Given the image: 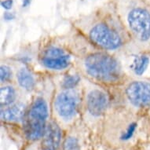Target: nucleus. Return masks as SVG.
<instances>
[{"label": "nucleus", "mask_w": 150, "mask_h": 150, "mask_svg": "<svg viewBox=\"0 0 150 150\" xmlns=\"http://www.w3.org/2000/svg\"><path fill=\"white\" fill-rule=\"evenodd\" d=\"M80 68L88 79L101 85L113 86L122 82L124 69L116 57L107 52H93L84 57Z\"/></svg>", "instance_id": "f257e3e1"}, {"label": "nucleus", "mask_w": 150, "mask_h": 150, "mask_svg": "<svg viewBox=\"0 0 150 150\" xmlns=\"http://www.w3.org/2000/svg\"><path fill=\"white\" fill-rule=\"evenodd\" d=\"M83 33L92 44L105 51L120 49L130 37L127 32L106 21L93 23Z\"/></svg>", "instance_id": "f03ea898"}, {"label": "nucleus", "mask_w": 150, "mask_h": 150, "mask_svg": "<svg viewBox=\"0 0 150 150\" xmlns=\"http://www.w3.org/2000/svg\"><path fill=\"white\" fill-rule=\"evenodd\" d=\"M49 102L43 95H37L28 107L23 120V128L28 140L42 138L49 117Z\"/></svg>", "instance_id": "7ed1b4c3"}, {"label": "nucleus", "mask_w": 150, "mask_h": 150, "mask_svg": "<svg viewBox=\"0 0 150 150\" xmlns=\"http://www.w3.org/2000/svg\"><path fill=\"white\" fill-rule=\"evenodd\" d=\"M125 28L130 38L139 44L150 41V11L142 6L130 9L127 13Z\"/></svg>", "instance_id": "20e7f679"}, {"label": "nucleus", "mask_w": 150, "mask_h": 150, "mask_svg": "<svg viewBox=\"0 0 150 150\" xmlns=\"http://www.w3.org/2000/svg\"><path fill=\"white\" fill-rule=\"evenodd\" d=\"M83 95L76 89L61 91L54 94L52 107L57 116L64 122L73 120L79 114Z\"/></svg>", "instance_id": "39448f33"}, {"label": "nucleus", "mask_w": 150, "mask_h": 150, "mask_svg": "<svg viewBox=\"0 0 150 150\" xmlns=\"http://www.w3.org/2000/svg\"><path fill=\"white\" fill-rule=\"evenodd\" d=\"M83 102L86 112L92 117L104 116L109 107L108 93L96 83H89L83 89Z\"/></svg>", "instance_id": "423d86ee"}, {"label": "nucleus", "mask_w": 150, "mask_h": 150, "mask_svg": "<svg viewBox=\"0 0 150 150\" xmlns=\"http://www.w3.org/2000/svg\"><path fill=\"white\" fill-rule=\"evenodd\" d=\"M108 128H112V135L122 143L132 139L138 129V122L127 111L116 110L108 119Z\"/></svg>", "instance_id": "0eeeda50"}, {"label": "nucleus", "mask_w": 150, "mask_h": 150, "mask_svg": "<svg viewBox=\"0 0 150 150\" xmlns=\"http://www.w3.org/2000/svg\"><path fill=\"white\" fill-rule=\"evenodd\" d=\"M40 63L43 68L50 71H64L71 64V57L62 47L50 45L40 53Z\"/></svg>", "instance_id": "6e6552de"}, {"label": "nucleus", "mask_w": 150, "mask_h": 150, "mask_svg": "<svg viewBox=\"0 0 150 150\" xmlns=\"http://www.w3.org/2000/svg\"><path fill=\"white\" fill-rule=\"evenodd\" d=\"M124 98L134 108L143 109L150 107V83L145 80H133L124 87Z\"/></svg>", "instance_id": "1a4fd4ad"}, {"label": "nucleus", "mask_w": 150, "mask_h": 150, "mask_svg": "<svg viewBox=\"0 0 150 150\" xmlns=\"http://www.w3.org/2000/svg\"><path fill=\"white\" fill-rule=\"evenodd\" d=\"M150 64V57L145 53H133L126 55L123 69L137 77L142 76L147 71Z\"/></svg>", "instance_id": "9d476101"}, {"label": "nucleus", "mask_w": 150, "mask_h": 150, "mask_svg": "<svg viewBox=\"0 0 150 150\" xmlns=\"http://www.w3.org/2000/svg\"><path fill=\"white\" fill-rule=\"evenodd\" d=\"M62 129L55 121L48 123L41 141L42 150H57L62 142Z\"/></svg>", "instance_id": "9b49d317"}, {"label": "nucleus", "mask_w": 150, "mask_h": 150, "mask_svg": "<svg viewBox=\"0 0 150 150\" xmlns=\"http://www.w3.org/2000/svg\"><path fill=\"white\" fill-rule=\"evenodd\" d=\"M28 108L22 102H16L11 105L1 108V119L7 123L23 122Z\"/></svg>", "instance_id": "f8f14e48"}, {"label": "nucleus", "mask_w": 150, "mask_h": 150, "mask_svg": "<svg viewBox=\"0 0 150 150\" xmlns=\"http://www.w3.org/2000/svg\"><path fill=\"white\" fill-rule=\"evenodd\" d=\"M16 79L21 88L27 92H32L36 86V79L32 71L27 67H21L16 73Z\"/></svg>", "instance_id": "ddd939ff"}, {"label": "nucleus", "mask_w": 150, "mask_h": 150, "mask_svg": "<svg viewBox=\"0 0 150 150\" xmlns=\"http://www.w3.org/2000/svg\"><path fill=\"white\" fill-rule=\"evenodd\" d=\"M0 93H1V98H0L1 108L11 105L17 102V91L13 86L10 85L2 86L0 89Z\"/></svg>", "instance_id": "4468645a"}, {"label": "nucleus", "mask_w": 150, "mask_h": 150, "mask_svg": "<svg viewBox=\"0 0 150 150\" xmlns=\"http://www.w3.org/2000/svg\"><path fill=\"white\" fill-rule=\"evenodd\" d=\"M81 81V77L78 73L68 74L63 77L61 82V87L64 90H71L77 88Z\"/></svg>", "instance_id": "2eb2a0df"}, {"label": "nucleus", "mask_w": 150, "mask_h": 150, "mask_svg": "<svg viewBox=\"0 0 150 150\" xmlns=\"http://www.w3.org/2000/svg\"><path fill=\"white\" fill-rule=\"evenodd\" d=\"M13 71L12 69L6 64H2L0 69V79L2 83H6L12 79Z\"/></svg>", "instance_id": "dca6fc26"}, {"label": "nucleus", "mask_w": 150, "mask_h": 150, "mask_svg": "<svg viewBox=\"0 0 150 150\" xmlns=\"http://www.w3.org/2000/svg\"><path fill=\"white\" fill-rule=\"evenodd\" d=\"M62 150H80L79 142L74 137H69L64 140Z\"/></svg>", "instance_id": "f3484780"}, {"label": "nucleus", "mask_w": 150, "mask_h": 150, "mask_svg": "<svg viewBox=\"0 0 150 150\" xmlns=\"http://www.w3.org/2000/svg\"><path fill=\"white\" fill-rule=\"evenodd\" d=\"M1 5L6 10H10L13 6V0H4L1 3Z\"/></svg>", "instance_id": "a211bd4d"}, {"label": "nucleus", "mask_w": 150, "mask_h": 150, "mask_svg": "<svg viewBox=\"0 0 150 150\" xmlns=\"http://www.w3.org/2000/svg\"><path fill=\"white\" fill-rule=\"evenodd\" d=\"M4 17L6 20H10V19H13V15L11 14L10 13H6L5 15H4Z\"/></svg>", "instance_id": "6ab92c4d"}, {"label": "nucleus", "mask_w": 150, "mask_h": 150, "mask_svg": "<svg viewBox=\"0 0 150 150\" xmlns=\"http://www.w3.org/2000/svg\"><path fill=\"white\" fill-rule=\"evenodd\" d=\"M30 3H31V0H23V7H26L28 6L29 5Z\"/></svg>", "instance_id": "aec40b11"}]
</instances>
